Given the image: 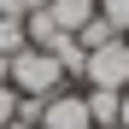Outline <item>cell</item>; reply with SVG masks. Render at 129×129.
<instances>
[{"instance_id":"obj_13","label":"cell","mask_w":129,"mask_h":129,"mask_svg":"<svg viewBox=\"0 0 129 129\" xmlns=\"http://www.w3.org/2000/svg\"><path fill=\"white\" fill-rule=\"evenodd\" d=\"M53 6V0H24V12H47Z\"/></svg>"},{"instance_id":"obj_6","label":"cell","mask_w":129,"mask_h":129,"mask_svg":"<svg viewBox=\"0 0 129 129\" xmlns=\"http://www.w3.org/2000/svg\"><path fill=\"white\" fill-rule=\"evenodd\" d=\"M53 59H59V71H64V82H71V76L82 82V71H88V53H82V47H76L71 35H59V47H53Z\"/></svg>"},{"instance_id":"obj_9","label":"cell","mask_w":129,"mask_h":129,"mask_svg":"<svg viewBox=\"0 0 129 129\" xmlns=\"http://www.w3.org/2000/svg\"><path fill=\"white\" fill-rule=\"evenodd\" d=\"M94 12H100L117 35H129V0H94Z\"/></svg>"},{"instance_id":"obj_10","label":"cell","mask_w":129,"mask_h":129,"mask_svg":"<svg viewBox=\"0 0 129 129\" xmlns=\"http://www.w3.org/2000/svg\"><path fill=\"white\" fill-rule=\"evenodd\" d=\"M18 117V94H12V82H0V129H6Z\"/></svg>"},{"instance_id":"obj_4","label":"cell","mask_w":129,"mask_h":129,"mask_svg":"<svg viewBox=\"0 0 129 129\" xmlns=\"http://www.w3.org/2000/svg\"><path fill=\"white\" fill-rule=\"evenodd\" d=\"M82 100H88L94 129H117V106H123V94H117V88H82Z\"/></svg>"},{"instance_id":"obj_8","label":"cell","mask_w":129,"mask_h":129,"mask_svg":"<svg viewBox=\"0 0 129 129\" xmlns=\"http://www.w3.org/2000/svg\"><path fill=\"white\" fill-rule=\"evenodd\" d=\"M18 47H29V35H24V18H0V59H12Z\"/></svg>"},{"instance_id":"obj_15","label":"cell","mask_w":129,"mask_h":129,"mask_svg":"<svg viewBox=\"0 0 129 129\" xmlns=\"http://www.w3.org/2000/svg\"><path fill=\"white\" fill-rule=\"evenodd\" d=\"M123 41H129V35H123Z\"/></svg>"},{"instance_id":"obj_1","label":"cell","mask_w":129,"mask_h":129,"mask_svg":"<svg viewBox=\"0 0 129 129\" xmlns=\"http://www.w3.org/2000/svg\"><path fill=\"white\" fill-rule=\"evenodd\" d=\"M6 82H12V94H24V100H53V94L64 88V71H59L53 53L18 47V53L6 59Z\"/></svg>"},{"instance_id":"obj_3","label":"cell","mask_w":129,"mask_h":129,"mask_svg":"<svg viewBox=\"0 0 129 129\" xmlns=\"http://www.w3.org/2000/svg\"><path fill=\"white\" fill-rule=\"evenodd\" d=\"M35 129H94V117H88V100H82L76 88H59L53 100H41V117H35Z\"/></svg>"},{"instance_id":"obj_2","label":"cell","mask_w":129,"mask_h":129,"mask_svg":"<svg viewBox=\"0 0 129 129\" xmlns=\"http://www.w3.org/2000/svg\"><path fill=\"white\" fill-rule=\"evenodd\" d=\"M82 88H129V41H106V47L88 53V71H82Z\"/></svg>"},{"instance_id":"obj_7","label":"cell","mask_w":129,"mask_h":129,"mask_svg":"<svg viewBox=\"0 0 129 129\" xmlns=\"http://www.w3.org/2000/svg\"><path fill=\"white\" fill-rule=\"evenodd\" d=\"M71 41H76L82 53H94V47H106V41H117V29H112V24H106V18L94 12V18H88V24H82V29L71 35Z\"/></svg>"},{"instance_id":"obj_14","label":"cell","mask_w":129,"mask_h":129,"mask_svg":"<svg viewBox=\"0 0 129 129\" xmlns=\"http://www.w3.org/2000/svg\"><path fill=\"white\" fill-rule=\"evenodd\" d=\"M6 129H29V123H6Z\"/></svg>"},{"instance_id":"obj_5","label":"cell","mask_w":129,"mask_h":129,"mask_svg":"<svg viewBox=\"0 0 129 129\" xmlns=\"http://www.w3.org/2000/svg\"><path fill=\"white\" fill-rule=\"evenodd\" d=\"M47 12H53V24H59L64 35H76V29H82V24L94 18V0H53Z\"/></svg>"},{"instance_id":"obj_12","label":"cell","mask_w":129,"mask_h":129,"mask_svg":"<svg viewBox=\"0 0 129 129\" xmlns=\"http://www.w3.org/2000/svg\"><path fill=\"white\" fill-rule=\"evenodd\" d=\"M117 129H129V88H123V106H117Z\"/></svg>"},{"instance_id":"obj_11","label":"cell","mask_w":129,"mask_h":129,"mask_svg":"<svg viewBox=\"0 0 129 129\" xmlns=\"http://www.w3.org/2000/svg\"><path fill=\"white\" fill-rule=\"evenodd\" d=\"M0 18H24V0H0Z\"/></svg>"}]
</instances>
